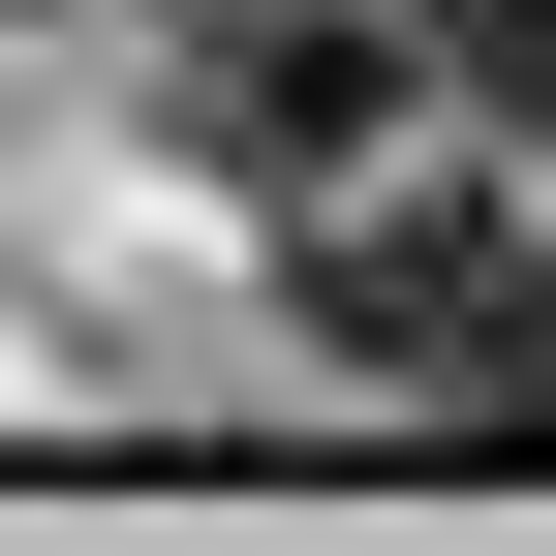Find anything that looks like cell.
Wrapping results in <instances>:
<instances>
[{"mask_svg":"<svg viewBox=\"0 0 556 556\" xmlns=\"http://www.w3.org/2000/svg\"><path fill=\"white\" fill-rule=\"evenodd\" d=\"M309 248V340L402 402V433H464V464H556V217H526V155L495 186H340V217H278Z\"/></svg>","mask_w":556,"mask_h":556,"instance_id":"obj_1","label":"cell"},{"mask_svg":"<svg viewBox=\"0 0 556 556\" xmlns=\"http://www.w3.org/2000/svg\"><path fill=\"white\" fill-rule=\"evenodd\" d=\"M402 93H433L402 0H155V155L248 186V217H340V186L402 155Z\"/></svg>","mask_w":556,"mask_h":556,"instance_id":"obj_2","label":"cell"},{"mask_svg":"<svg viewBox=\"0 0 556 556\" xmlns=\"http://www.w3.org/2000/svg\"><path fill=\"white\" fill-rule=\"evenodd\" d=\"M402 31H433V93H464V124L556 186V0H402Z\"/></svg>","mask_w":556,"mask_h":556,"instance_id":"obj_3","label":"cell"}]
</instances>
